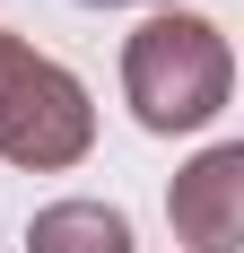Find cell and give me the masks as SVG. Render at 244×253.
Listing matches in <instances>:
<instances>
[{"label": "cell", "instance_id": "6da1fadb", "mask_svg": "<svg viewBox=\"0 0 244 253\" xmlns=\"http://www.w3.org/2000/svg\"><path fill=\"white\" fill-rule=\"evenodd\" d=\"M236 96V44L218 18L201 9H148L122 44V105L131 123L174 140V131H209Z\"/></svg>", "mask_w": 244, "mask_h": 253}, {"label": "cell", "instance_id": "7a4b0ae2", "mask_svg": "<svg viewBox=\"0 0 244 253\" xmlns=\"http://www.w3.org/2000/svg\"><path fill=\"white\" fill-rule=\"evenodd\" d=\"M96 149V105L61 61H44L35 44H9L0 61V157L26 175H61Z\"/></svg>", "mask_w": 244, "mask_h": 253}, {"label": "cell", "instance_id": "3957f363", "mask_svg": "<svg viewBox=\"0 0 244 253\" xmlns=\"http://www.w3.org/2000/svg\"><path fill=\"white\" fill-rule=\"evenodd\" d=\"M166 218H174V236L192 253H236L244 245V140L201 149L166 183Z\"/></svg>", "mask_w": 244, "mask_h": 253}, {"label": "cell", "instance_id": "277c9868", "mask_svg": "<svg viewBox=\"0 0 244 253\" xmlns=\"http://www.w3.org/2000/svg\"><path fill=\"white\" fill-rule=\"evenodd\" d=\"M26 253H140L114 201H44L26 218Z\"/></svg>", "mask_w": 244, "mask_h": 253}, {"label": "cell", "instance_id": "5b68a950", "mask_svg": "<svg viewBox=\"0 0 244 253\" xmlns=\"http://www.w3.org/2000/svg\"><path fill=\"white\" fill-rule=\"evenodd\" d=\"M87 9H183V0H87Z\"/></svg>", "mask_w": 244, "mask_h": 253}, {"label": "cell", "instance_id": "8992f818", "mask_svg": "<svg viewBox=\"0 0 244 253\" xmlns=\"http://www.w3.org/2000/svg\"><path fill=\"white\" fill-rule=\"evenodd\" d=\"M9 44H18V35H9V26H0V61H9Z\"/></svg>", "mask_w": 244, "mask_h": 253}]
</instances>
